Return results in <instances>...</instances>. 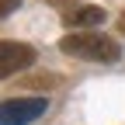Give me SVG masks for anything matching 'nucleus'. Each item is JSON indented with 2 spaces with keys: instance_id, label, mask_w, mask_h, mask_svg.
Instances as JSON below:
<instances>
[{
  "instance_id": "obj_6",
  "label": "nucleus",
  "mask_w": 125,
  "mask_h": 125,
  "mask_svg": "<svg viewBox=\"0 0 125 125\" xmlns=\"http://www.w3.org/2000/svg\"><path fill=\"white\" fill-rule=\"evenodd\" d=\"M49 4H56V7H62V4H70V0H49Z\"/></svg>"
},
{
  "instance_id": "obj_5",
  "label": "nucleus",
  "mask_w": 125,
  "mask_h": 125,
  "mask_svg": "<svg viewBox=\"0 0 125 125\" xmlns=\"http://www.w3.org/2000/svg\"><path fill=\"white\" fill-rule=\"evenodd\" d=\"M18 7H21V0H0V21L7 18V14H14Z\"/></svg>"
},
{
  "instance_id": "obj_3",
  "label": "nucleus",
  "mask_w": 125,
  "mask_h": 125,
  "mask_svg": "<svg viewBox=\"0 0 125 125\" xmlns=\"http://www.w3.org/2000/svg\"><path fill=\"white\" fill-rule=\"evenodd\" d=\"M38 59V52L24 42H0V80L14 76L18 70H28Z\"/></svg>"
},
{
  "instance_id": "obj_1",
  "label": "nucleus",
  "mask_w": 125,
  "mask_h": 125,
  "mask_svg": "<svg viewBox=\"0 0 125 125\" xmlns=\"http://www.w3.org/2000/svg\"><path fill=\"white\" fill-rule=\"evenodd\" d=\"M59 49L66 56L87 59V62H118L122 59V45L101 31H70L59 38Z\"/></svg>"
},
{
  "instance_id": "obj_2",
  "label": "nucleus",
  "mask_w": 125,
  "mask_h": 125,
  "mask_svg": "<svg viewBox=\"0 0 125 125\" xmlns=\"http://www.w3.org/2000/svg\"><path fill=\"white\" fill-rule=\"evenodd\" d=\"M49 101L45 97H14V101H4L0 104V125H28L45 115Z\"/></svg>"
},
{
  "instance_id": "obj_7",
  "label": "nucleus",
  "mask_w": 125,
  "mask_h": 125,
  "mask_svg": "<svg viewBox=\"0 0 125 125\" xmlns=\"http://www.w3.org/2000/svg\"><path fill=\"white\" fill-rule=\"evenodd\" d=\"M118 28H122V31H125V18H122V21H118Z\"/></svg>"
},
{
  "instance_id": "obj_4",
  "label": "nucleus",
  "mask_w": 125,
  "mask_h": 125,
  "mask_svg": "<svg viewBox=\"0 0 125 125\" xmlns=\"http://www.w3.org/2000/svg\"><path fill=\"white\" fill-rule=\"evenodd\" d=\"M104 7H94V4H83V7H70L66 14H62V21H66L70 28H97L104 24Z\"/></svg>"
}]
</instances>
